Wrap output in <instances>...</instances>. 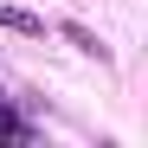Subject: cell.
I'll list each match as a JSON object with an SVG mask.
<instances>
[{
  "mask_svg": "<svg viewBox=\"0 0 148 148\" xmlns=\"http://www.w3.org/2000/svg\"><path fill=\"white\" fill-rule=\"evenodd\" d=\"M0 142H26V122H19L7 103H0Z\"/></svg>",
  "mask_w": 148,
  "mask_h": 148,
  "instance_id": "3",
  "label": "cell"
},
{
  "mask_svg": "<svg viewBox=\"0 0 148 148\" xmlns=\"http://www.w3.org/2000/svg\"><path fill=\"white\" fill-rule=\"evenodd\" d=\"M64 39H71V45H77V52H90L97 64H103V58H110V45H103V39H97V32H84V26H64Z\"/></svg>",
  "mask_w": 148,
  "mask_h": 148,
  "instance_id": "2",
  "label": "cell"
},
{
  "mask_svg": "<svg viewBox=\"0 0 148 148\" xmlns=\"http://www.w3.org/2000/svg\"><path fill=\"white\" fill-rule=\"evenodd\" d=\"M0 26H7V32L39 39V32H45V19H39V13H26V7H7V0H0Z\"/></svg>",
  "mask_w": 148,
  "mask_h": 148,
  "instance_id": "1",
  "label": "cell"
}]
</instances>
